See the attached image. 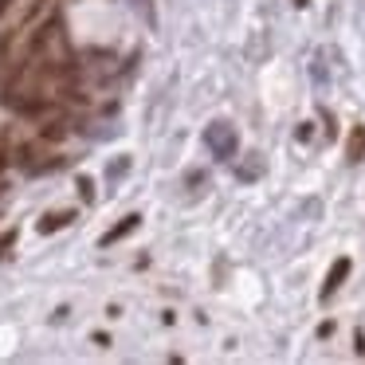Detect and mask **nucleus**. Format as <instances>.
Here are the masks:
<instances>
[{"mask_svg":"<svg viewBox=\"0 0 365 365\" xmlns=\"http://www.w3.org/2000/svg\"><path fill=\"white\" fill-rule=\"evenodd\" d=\"M205 145L216 153V158H236V150H240V138H236V130L228 126V122H212V126L205 130Z\"/></svg>","mask_w":365,"mask_h":365,"instance_id":"f257e3e1","label":"nucleus"},{"mask_svg":"<svg viewBox=\"0 0 365 365\" xmlns=\"http://www.w3.org/2000/svg\"><path fill=\"white\" fill-rule=\"evenodd\" d=\"M349 267H354V263H349L346 255H341V259H334V267H330V275H326V283H322V291H318V299H322V302H330L334 294L341 291V283L349 279Z\"/></svg>","mask_w":365,"mask_h":365,"instance_id":"f03ea898","label":"nucleus"},{"mask_svg":"<svg viewBox=\"0 0 365 365\" xmlns=\"http://www.w3.org/2000/svg\"><path fill=\"white\" fill-rule=\"evenodd\" d=\"M361 158H365V126H354L349 130V142H346V161L357 165Z\"/></svg>","mask_w":365,"mask_h":365,"instance_id":"7ed1b4c3","label":"nucleus"},{"mask_svg":"<svg viewBox=\"0 0 365 365\" xmlns=\"http://www.w3.org/2000/svg\"><path fill=\"white\" fill-rule=\"evenodd\" d=\"M75 220V212H48L43 216L40 224H36V232H40V236H51V232H59V228H67V224Z\"/></svg>","mask_w":365,"mask_h":365,"instance_id":"20e7f679","label":"nucleus"},{"mask_svg":"<svg viewBox=\"0 0 365 365\" xmlns=\"http://www.w3.org/2000/svg\"><path fill=\"white\" fill-rule=\"evenodd\" d=\"M138 224H142V216H126V220H122L118 228H110V232H106V236H103V247L118 244V240H122V236H130V232H134Z\"/></svg>","mask_w":365,"mask_h":365,"instance_id":"39448f33","label":"nucleus"},{"mask_svg":"<svg viewBox=\"0 0 365 365\" xmlns=\"http://www.w3.org/2000/svg\"><path fill=\"white\" fill-rule=\"evenodd\" d=\"M51 4H56V0H32V9H28V16H24V24H36V20L43 16V12L51 9Z\"/></svg>","mask_w":365,"mask_h":365,"instance_id":"423d86ee","label":"nucleus"},{"mask_svg":"<svg viewBox=\"0 0 365 365\" xmlns=\"http://www.w3.org/2000/svg\"><path fill=\"white\" fill-rule=\"evenodd\" d=\"M63 134H67V130H63V122H48V126L40 130V138H43V142H59Z\"/></svg>","mask_w":365,"mask_h":365,"instance_id":"0eeeda50","label":"nucleus"},{"mask_svg":"<svg viewBox=\"0 0 365 365\" xmlns=\"http://www.w3.org/2000/svg\"><path fill=\"white\" fill-rule=\"evenodd\" d=\"M16 244V228L12 232H4V236H0V259H4V255H9V247Z\"/></svg>","mask_w":365,"mask_h":365,"instance_id":"6e6552de","label":"nucleus"},{"mask_svg":"<svg viewBox=\"0 0 365 365\" xmlns=\"http://www.w3.org/2000/svg\"><path fill=\"white\" fill-rule=\"evenodd\" d=\"M79 192H83V200H95V185H91V177H79Z\"/></svg>","mask_w":365,"mask_h":365,"instance_id":"1a4fd4ad","label":"nucleus"},{"mask_svg":"<svg viewBox=\"0 0 365 365\" xmlns=\"http://www.w3.org/2000/svg\"><path fill=\"white\" fill-rule=\"evenodd\" d=\"M12 4H16V0H0V20H4V12H9Z\"/></svg>","mask_w":365,"mask_h":365,"instance_id":"9d476101","label":"nucleus"},{"mask_svg":"<svg viewBox=\"0 0 365 365\" xmlns=\"http://www.w3.org/2000/svg\"><path fill=\"white\" fill-rule=\"evenodd\" d=\"M291 4H299V9H307V4H310V0H291Z\"/></svg>","mask_w":365,"mask_h":365,"instance_id":"9b49d317","label":"nucleus"}]
</instances>
